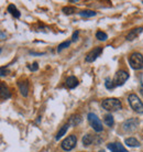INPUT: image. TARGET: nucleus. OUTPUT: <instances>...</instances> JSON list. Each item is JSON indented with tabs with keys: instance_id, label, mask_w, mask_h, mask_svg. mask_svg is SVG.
I'll return each mask as SVG.
<instances>
[{
	"instance_id": "1",
	"label": "nucleus",
	"mask_w": 143,
	"mask_h": 152,
	"mask_svg": "<svg viewBox=\"0 0 143 152\" xmlns=\"http://www.w3.org/2000/svg\"><path fill=\"white\" fill-rule=\"evenodd\" d=\"M102 107L108 111H117L121 109V102L117 98H107L102 102Z\"/></svg>"
},
{
	"instance_id": "2",
	"label": "nucleus",
	"mask_w": 143,
	"mask_h": 152,
	"mask_svg": "<svg viewBox=\"0 0 143 152\" xmlns=\"http://www.w3.org/2000/svg\"><path fill=\"white\" fill-rule=\"evenodd\" d=\"M128 102L133 110L138 114H143V103L140 100V98L136 94H131L128 97Z\"/></svg>"
},
{
	"instance_id": "3",
	"label": "nucleus",
	"mask_w": 143,
	"mask_h": 152,
	"mask_svg": "<svg viewBox=\"0 0 143 152\" xmlns=\"http://www.w3.org/2000/svg\"><path fill=\"white\" fill-rule=\"evenodd\" d=\"M130 65H131L132 69H141L143 67V56L141 53L134 52L131 54V56L129 58Z\"/></svg>"
},
{
	"instance_id": "4",
	"label": "nucleus",
	"mask_w": 143,
	"mask_h": 152,
	"mask_svg": "<svg viewBox=\"0 0 143 152\" xmlns=\"http://www.w3.org/2000/svg\"><path fill=\"white\" fill-rule=\"evenodd\" d=\"M76 143H77V138H76V136L71 134V136H68L66 139H64V140L62 141L61 147L65 151H71V150H73V149L75 148Z\"/></svg>"
},
{
	"instance_id": "5",
	"label": "nucleus",
	"mask_w": 143,
	"mask_h": 152,
	"mask_svg": "<svg viewBox=\"0 0 143 152\" xmlns=\"http://www.w3.org/2000/svg\"><path fill=\"white\" fill-rule=\"evenodd\" d=\"M138 126H139V120L136 118H131L122 124V129L124 132H133L138 129Z\"/></svg>"
},
{
	"instance_id": "6",
	"label": "nucleus",
	"mask_w": 143,
	"mask_h": 152,
	"mask_svg": "<svg viewBox=\"0 0 143 152\" xmlns=\"http://www.w3.org/2000/svg\"><path fill=\"white\" fill-rule=\"evenodd\" d=\"M129 78V74L125 71H118L116 73V75H115V78H113V84H115V86H121V85H123L127 80Z\"/></svg>"
},
{
	"instance_id": "7",
	"label": "nucleus",
	"mask_w": 143,
	"mask_h": 152,
	"mask_svg": "<svg viewBox=\"0 0 143 152\" xmlns=\"http://www.w3.org/2000/svg\"><path fill=\"white\" fill-rule=\"evenodd\" d=\"M88 121H89L91 127L94 128V130H96L98 132H99V131H102L104 127H102L101 121L99 120V118L95 114H93V113H89V114H88Z\"/></svg>"
},
{
	"instance_id": "8",
	"label": "nucleus",
	"mask_w": 143,
	"mask_h": 152,
	"mask_svg": "<svg viewBox=\"0 0 143 152\" xmlns=\"http://www.w3.org/2000/svg\"><path fill=\"white\" fill-rule=\"evenodd\" d=\"M102 53V48L98 46V48H95L94 50H91L89 53L86 55V62L90 63V62H94L96 58H97L100 54Z\"/></svg>"
},
{
	"instance_id": "9",
	"label": "nucleus",
	"mask_w": 143,
	"mask_h": 152,
	"mask_svg": "<svg viewBox=\"0 0 143 152\" xmlns=\"http://www.w3.org/2000/svg\"><path fill=\"white\" fill-rule=\"evenodd\" d=\"M108 149L111 152H128V150L124 148L123 145L119 143V142H113V143H109L107 145Z\"/></svg>"
},
{
	"instance_id": "10",
	"label": "nucleus",
	"mask_w": 143,
	"mask_h": 152,
	"mask_svg": "<svg viewBox=\"0 0 143 152\" xmlns=\"http://www.w3.org/2000/svg\"><path fill=\"white\" fill-rule=\"evenodd\" d=\"M18 85H19L21 94L24 97L28 96V91H29V83H28V80H20L19 83H18Z\"/></svg>"
},
{
	"instance_id": "11",
	"label": "nucleus",
	"mask_w": 143,
	"mask_h": 152,
	"mask_svg": "<svg viewBox=\"0 0 143 152\" xmlns=\"http://www.w3.org/2000/svg\"><path fill=\"white\" fill-rule=\"evenodd\" d=\"M77 85H78V80L76 78L75 76H69V77H67V80H66V87L73 89Z\"/></svg>"
},
{
	"instance_id": "12",
	"label": "nucleus",
	"mask_w": 143,
	"mask_h": 152,
	"mask_svg": "<svg viewBox=\"0 0 143 152\" xmlns=\"http://www.w3.org/2000/svg\"><path fill=\"white\" fill-rule=\"evenodd\" d=\"M143 28H138V29H133V30L129 33L128 35H127V40L128 41H132V40H134V39H136V37L142 32Z\"/></svg>"
},
{
	"instance_id": "13",
	"label": "nucleus",
	"mask_w": 143,
	"mask_h": 152,
	"mask_svg": "<svg viewBox=\"0 0 143 152\" xmlns=\"http://www.w3.org/2000/svg\"><path fill=\"white\" fill-rule=\"evenodd\" d=\"M80 122H82V117H80L79 115H74V116H72V117L69 118L68 124H69V126H77L78 124H80Z\"/></svg>"
},
{
	"instance_id": "14",
	"label": "nucleus",
	"mask_w": 143,
	"mask_h": 152,
	"mask_svg": "<svg viewBox=\"0 0 143 152\" xmlns=\"http://www.w3.org/2000/svg\"><path fill=\"white\" fill-rule=\"evenodd\" d=\"M10 97V93L7 86H4V83H1V99H7Z\"/></svg>"
},
{
	"instance_id": "15",
	"label": "nucleus",
	"mask_w": 143,
	"mask_h": 152,
	"mask_svg": "<svg viewBox=\"0 0 143 152\" xmlns=\"http://www.w3.org/2000/svg\"><path fill=\"white\" fill-rule=\"evenodd\" d=\"M69 128V124H65L62 128H61V130L57 132V134H56V137H55V139L56 140H58V139H61V138L64 136L65 133H66V131H67V129Z\"/></svg>"
},
{
	"instance_id": "16",
	"label": "nucleus",
	"mask_w": 143,
	"mask_h": 152,
	"mask_svg": "<svg viewBox=\"0 0 143 152\" xmlns=\"http://www.w3.org/2000/svg\"><path fill=\"white\" fill-rule=\"evenodd\" d=\"M8 12H10V13H11L13 17H15V18H20V12H19V10L15 7V4H9Z\"/></svg>"
},
{
	"instance_id": "17",
	"label": "nucleus",
	"mask_w": 143,
	"mask_h": 152,
	"mask_svg": "<svg viewBox=\"0 0 143 152\" xmlns=\"http://www.w3.org/2000/svg\"><path fill=\"white\" fill-rule=\"evenodd\" d=\"M125 145H129V147H139L140 145V142L136 140V138H128V139H125Z\"/></svg>"
},
{
	"instance_id": "18",
	"label": "nucleus",
	"mask_w": 143,
	"mask_h": 152,
	"mask_svg": "<svg viewBox=\"0 0 143 152\" xmlns=\"http://www.w3.org/2000/svg\"><path fill=\"white\" fill-rule=\"evenodd\" d=\"M93 141H94L93 136H90V134H86V136H84V138H83V145L88 147V145H90L91 143H93Z\"/></svg>"
},
{
	"instance_id": "19",
	"label": "nucleus",
	"mask_w": 143,
	"mask_h": 152,
	"mask_svg": "<svg viewBox=\"0 0 143 152\" xmlns=\"http://www.w3.org/2000/svg\"><path fill=\"white\" fill-rule=\"evenodd\" d=\"M104 121H105V124L107 126H109V127H111V126L113 125V117L111 116V115H106L105 118H104Z\"/></svg>"
},
{
	"instance_id": "20",
	"label": "nucleus",
	"mask_w": 143,
	"mask_h": 152,
	"mask_svg": "<svg viewBox=\"0 0 143 152\" xmlns=\"http://www.w3.org/2000/svg\"><path fill=\"white\" fill-rule=\"evenodd\" d=\"M96 38H97L99 41H106V40L108 39V35L106 34L105 32H102V31H97Z\"/></svg>"
},
{
	"instance_id": "21",
	"label": "nucleus",
	"mask_w": 143,
	"mask_h": 152,
	"mask_svg": "<svg viewBox=\"0 0 143 152\" xmlns=\"http://www.w3.org/2000/svg\"><path fill=\"white\" fill-rule=\"evenodd\" d=\"M79 15L82 17H94V15H96V12L91 11V10H84V11L79 12Z\"/></svg>"
},
{
	"instance_id": "22",
	"label": "nucleus",
	"mask_w": 143,
	"mask_h": 152,
	"mask_svg": "<svg viewBox=\"0 0 143 152\" xmlns=\"http://www.w3.org/2000/svg\"><path fill=\"white\" fill-rule=\"evenodd\" d=\"M63 12H64L65 15H72V13L76 12V8L75 7H64L63 8Z\"/></svg>"
},
{
	"instance_id": "23",
	"label": "nucleus",
	"mask_w": 143,
	"mask_h": 152,
	"mask_svg": "<svg viewBox=\"0 0 143 152\" xmlns=\"http://www.w3.org/2000/svg\"><path fill=\"white\" fill-rule=\"evenodd\" d=\"M69 44H71V42H69V41H65V42H63V43H61L60 45L57 46V52H61L63 49H65V48L69 46Z\"/></svg>"
},
{
	"instance_id": "24",
	"label": "nucleus",
	"mask_w": 143,
	"mask_h": 152,
	"mask_svg": "<svg viewBox=\"0 0 143 152\" xmlns=\"http://www.w3.org/2000/svg\"><path fill=\"white\" fill-rule=\"evenodd\" d=\"M105 85H106V87L108 88V89H112V88L115 87V84H113V80H111L110 78H107V80H106Z\"/></svg>"
},
{
	"instance_id": "25",
	"label": "nucleus",
	"mask_w": 143,
	"mask_h": 152,
	"mask_svg": "<svg viewBox=\"0 0 143 152\" xmlns=\"http://www.w3.org/2000/svg\"><path fill=\"white\" fill-rule=\"evenodd\" d=\"M29 69H31V71H38V69H39V65H38V63H33L32 65H29Z\"/></svg>"
},
{
	"instance_id": "26",
	"label": "nucleus",
	"mask_w": 143,
	"mask_h": 152,
	"mask_svg": "<svg viewBox=\"0 0 143 152\" xmlns=\"http://www.w3.org/2000/svg\"><path fill=\"white\" fill-rule=\"evenodd\" d=\"M8 74H9V71L6 69L4 67H2V69H1V76H7Z\"/></svg>"
},
{
	"instance_id": "27",
	"label": "nucleus",
	"mask_w": 143,
	"mask_h": 152,
	"mask_svg": "<svg viewBox=\"0 0 143 152\" xmlns=\"http://www.w3.org/2000/svg\"><path fill=\"white\" fill-rule=\"evenodd\" d=\"M77 38H78V31L74 32V34H73V41H76V40H77Z\"/></svg>"
},
{
	"instance_id": "28",
	"label": "nucleus",
	"mask_w": 143,
	"mask_h": 152,
	"mask_svg": "<svg viewBox=\"0 0 143 152\" xmlns=\"http://www.w3.org/2000/svg\"><path fill=\"white\" fill-rule=\"evenodd\" d=\"M141 91V94H142V96H143V87L141 88V91Z\"/></svg>"
},
{
	"instance_id": "29",
	"label": "nucleus",
	"mask_w": 143,
	"mask_h": 152,
	"mask_svg": "<svg viewBox=\"0 0 143 152\" xmlns=\"http://www.w3.org/2000/svg\"><path fill=\"white\" fill-rule=\"evenodd\" d=\"M99 152H105V151H104V150H100V151H99Z\"/></svg>"
},
{
	"instance_id": "30",
	"label": "nucleus",
	"mask_w": 143,
	"mask_h": 152,
	"mask_svg": "<svg viewBox=\"0 0 143 152\" xmlns=\"http://www.w3.org/2000/svg\"><path fill=\"white\" fill-rule=\"evenodd\" d=\"M142 87H143V83H142Z\"/></svg>"
}]
</instances>
